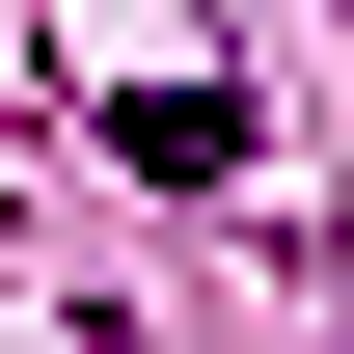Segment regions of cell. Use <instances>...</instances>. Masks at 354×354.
Wrapping results in <instances>:
<instances>
[{
    "instance_id": "obj_1",
    "label": "cell",
    "mask_w": 354,
    "mask_h": 354,
    "mask_svg": "<svg viewBox=\"0 0 354 354\" xmlns=\"http://www.w3.org/2000/svg\"><path fill=\"white\" fill-rule=\"evenodd\" d=\"M109 136H136L164 191H218V164H245V109H218V82H109Z\"/></svg>"
}]
</instances>
